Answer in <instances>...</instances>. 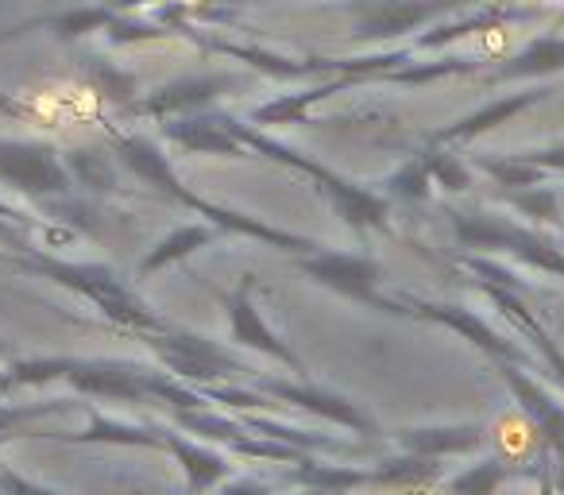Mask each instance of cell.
Segmentation results:
<instances>
[{"label":"cell","mask_w":564,"mask_h":495,"mask_svg":"<svg viewBox=\"0 0 564 495\" xmlns=\"http://www.w3.org/2000/svg\"><path fill=\"white\" fill-rule=\"evenodd\" d=\"M495 441H499V449L507 456H522L533 445V430L518 415H507L499 422V430H495Z\"/></svg>","instance_id":"6da1fadb"},{"label":"cell","mask_w":564,"mask_h":495,"mask_svg":"<svg viewBox=\"0 0 564 495\" xmlns=\"http://www.w3.org/2000/svg\"><path fill=\"white\" fill-rule=\"evenodd\" d=\"M402 495H433V492H402Z\"/></svg>","instance_id":"7a4b0ae2"}]
</instances>
